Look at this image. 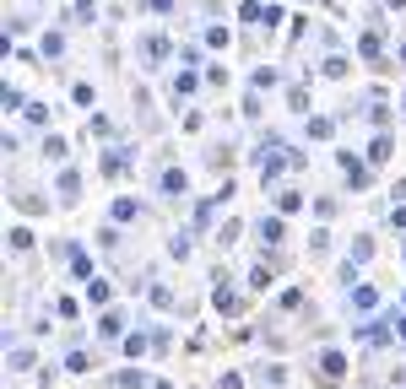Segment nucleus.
Segmentation results:
<instances>
[{
	"label": "nucleus",
	"instance_id": "nucleus-1",
	"mask_svg": "<svg viewBox=\"0 0 406 389\" xmlns=\"http://www.w3.org/2000/svg\"><path fill=\"white\" fill-rule=\"evenodd\" d=\"M314 379H320L325 389H336L346 379V351H336V346H325L320 357H314Z\"/></svg>",
	"mask_w": 406,
	"mask_h": 389
},
{
	"label": "nucleus",
	"instance_id": "nucleus-2",
	"mask_svg": "<svg viewBox=\"0 0 406 389\" xmlns=\"http://www.w3.org/2000/svg\"><path fill=\"white\" fill-rule=\"evenodd\" d=\"M255 238H260V249H271V254H276V249L287 244V216L260 211V216H255Z\"/></svg>",
	"mask_w": 406,
	"mask_h": 389
},
{
	"label": "nucleus",
	"instance_id": "nucleus-3",
	"mask_svg": "<svg viewBox=\"0 0 406 389\" xmlns=\"http://www.w3.org/2000/svg\"><path fill=\"white\" fill-rule=\"evenodd\" d=\"M130 168H136V152H130V146H103V157H98L103 179H120V173H130Z\"/></svg>",
	"mask_w": 406,
	"mask_h": 389
},
{
	"label": "nucleus",
	"instance_id": "nucleus-4",
	"mask_svg": "<svg viewBox=\"0 0 406 389\" xmlns=\"http://www.w3.org/2000/svg\"><path fill=\"white\" fill-rule=\"evenodd\" d=\"M211 281H217V287H211V308H217V314H239V308H244V298L233 292V276H227V270H217Z\"/></svg>",
	"mask_w": 406,
	"mask_h": 389
},
{
	"label": "nucleus",
	"instance_id": "nucleus-5",
	"mask_svg": "<svg viewBox=\"0 0 406 389\" xmlns=\"http://www.w3.org/2000/svg\"><path fill=\"white\" fill-rule=\"evenodd\" d=\"M158 195H162V200H184V195H190V173L168 163V168L158 173Z\"/></svg>",
	"mask_w": 406,
	"mask_h": 389
},
{
	"label": "nucleus",
	"instance_id": "nucleus-6",
	"mask_svg": "<svg viewBox=\"0 0 406 389\" xmlns=\"http://www.w3.org/2000/svg\"><path fill=\"white\" fill-rule=\"evenodd\" d=\"M227 200H233V179H223V189H211V195L195 205V227H211V216H217Z\"/></svg>",
	"mask_w": 406,
	"mask_h": 389
},
{
	"label": "nucleus",
	"instance_id": "nucleus-7",
	"mask_svg": "<svg viewBox=\"0 0 406 389\" xmlns=\"http://www.w3.org/2000/svg\"><path fill=\"white\" fill-rule=\"evenodd\" d=\"M336 168H342L346 189H363V184H368V163H363V157H352V152H336Z\"/></svg>",
	"mask_w": 406,
	"mask_h": 389
},
{
	"label": "nucleus",
	"instance_id": "nucleus-8",
	"mask_svg": "<svg viewBox=\"0 0 406 389\" xmlns=\"http://www.w3.org/2000/svg\"><path fill=\"white\" fill-rule=\"evenodd\" d=\"M65 260H71V276H76L81 287H87V281L98 276V270H92V254H87V249H81L76 238H71V249H65Z\"/></svg>",
	"mask_w": 406,
	"mask_h": 389
},
{
	"label": "nucleus",
	"instance_id": "nucleus-9",
	"mask_svg": "<svg viewBox=\"0 0 406 389\" xmlns=\"http://www.w3.org/2000/svg\"><path fill=\"white\" fill-rule=\"evenodd\" d=\"M98 335H103V341H125V335H130L120 308H103V314H98Z\"/></svg>",
	"mask_w": 406,
	"mask_h": 389
},
{
	"label": "nucleus",
	"instance_id": "nucleus-10",
	"mask_svg": "<svg viewBox=\"0 0 406 389\" xmlns=\"http://www.w3.org/2000/svg\"><path fill=\"white\" fill-rule=\"evenodd\" d=\"M276 287V260H255L249 265V292H271Z\"/></svg>",
	"mask_w": 406,
	"mask_h": 389
},
{
	"label": "nucleus",
	"instance_id": "nucleus-11",
	"mask_svg": "<svg viewBox=\"0 0 406 389\" xmlns=\"http://www.w3.org/2000/svg\"><path fill=\"white\" fill-rule=\"evenodd\" d=\"M390 157H396V135H390V130H379V135L368 141V163H374V168H385Z\"/></svg>",
	"mask_w": 406,
	"mask_h": 389
},
{
	"label": "nucleus",
	"instance_id": "nucleus-12",
	"mask_svg": "<svg viewBox=\"0 0 406 389\" xmlns=\"http://www.w3.org/2000/svg\"><path fill=\"white\" fill-rule=\"evenodd\" d=\"M346 303L358 308V314H374V308H379V292L368 287V281H358V287H346Z\"/></svg>",
	"mask_w": 406,
	"mask_h": 389
},
{
	"label": "nucleus",
	"instance_id": "nucleus-13",
	"mask_svg": "<svg viewBox=\"0 0 406 389\" xmlns=\"http://www.w3.org/2000/svg\"><path fill=\"white\" fill-rule=\"evenodd\" d=\"M55 189H60V205H76L81 200V173L76 168H60V184Z\"/></svg>",
	"mask_w": 406,
	"mask_h": 389
},
{
	"label": "nucleus",
	"instance_id": "nucleus-14",
	"mask_svg": "<svg viewBox=\"0 0 406 389\" xmlns=\"http://www.w3.org/2000/svg\"><path fill=\"white\" fill-rule=\"evenodd\" d=\"M195 87H201V76H195V71H190V65H179V76H174V82H168V98L179 103V98H190V92H195Z\"/></svg>",
	"mask_w": 406,
	"mask_h": 389
},
{
	"label": "nucleus",
	"instance_id": "nucleus-15",
	"mask_svg": "<svg viewBox=\"0 0 406 389\" xmlns=\"http://www.w3.org/2000/svg\"><path fill=\"white\" fill-rule=\"evenodd\" d=\"M6 368L27 373V368H33V346H27V341H11V346H6Z\"/></svg>",
	"mask_w": 406,
	"mask_h": 389
},
{
	"label": "nucleus",
	"instance_id": "nucleus-16",
	"mask_svg": "<svg viewBox=\"0 0 406 389\" xmlns=\"http://www.w3.org/2000/svg\"><path fill=\"white\" fill-rule=\"evenodd\" d=\"M168 49H174V43L162 38V33H146V38H141V60L158 65V60H168Z\"/></svg>",
	"mask_w": 406,
	"mask_h": 389
},
{
	"label": "nucleus",
	"instance_id": "nucleus-17",
	"mask_svg": "<svg viewBox=\"0 0 406 389\" xmlns=\"http://www.w3.org/2000/svg\"><path fill=\"white\" fill-rule=\"evenodd\" d=\"M271 87H282V71H276V65H260V71L249 76V92H271Z\"/></svg>",
	"mask_w": 406,
	"mask_h": 389
},
{
	"label": "nucleus",
	"instance_id": "nucleus-18",
	"mask_svg": "<svg viewBox=\"0 0 406 389\" xmlns=\"http://www.w3.org/2000/svg\"><path fill=\"white\" fill-rule=\"evenodd\" d=\"M309 141H330V135H336V119H330V114H309Z\"/></svg>",
	"mask_w": 406,
	"mask_h": 389
},
{
	"label": "nucleus",
	"instance_id": "nucleus-19",
	"mask_svg": "<svg viewBox=\"0 0 406 389\" xmlns=\"http://www.w3.org/2000/svg\"><path fill=\"white\" fill-rule=\"evenodd\" d=\"M81 292H87V303H92V308H108V298H114V287H108L103 276H92V281H87Z\"/></svg>",
	"mask_w": 406,
	"mask_h": 389
},
{
	"label": "nucleus",
	"instance_id": "nucleus-20",
	"mask_svg": "<svg viewBox=\"0 0 406 389\" xmlns=\"http://www.w3.org/2000/svg\"><path fill=\"white\" fill-rule=\"evenodd\" d=\"M108 216H114V222H136V216H141V200H136V195H120Z\"/></svg>",
	"mask_w": 406,
	"mask_h": 389
},
{
	"label": "nucleus",
	"instance_id": "nucleus-21",
	"mask_svg": "<svg viewBox=\"0 0 406 389\" xmlns=\"http://www.w3.org/2000/svg\"><path fill=\"white\" fill-rule=\"evenodd\" d=\"M146 346H152V341H146L141 330H130V335H125V341H120V351H125V357H130V362H141V357H146Z\"/></svg>",
	"mask_w": 406,
	"mask_h": 389
},
{
	"label": "nucleus",
	"instance_id": "nucleus-22",
	"mask_svg": "<svg viewBox=\"0 0 406 389\" xmlns=\"http://www.w3.org/2000/svg\"><path fill=\"white\" fill-rule=\"evenodd\" d=\"M293 211H304V195L298 189H276V216H293Z\"/></svg>",
	"mask_w": 406,
	"mask_h": 389
},
{
	"label": "nucleus",
	"instance_id": "nucleus-23",
	"mask_svg": "<svg viewBox=\"0 0 406 389\" xmlns=\"http://www.w3.org/2000/svg\"><path fill=\"white\" fill-rule=\"evenodd\" d=\"M346 71H352V60H346V54H325V65H320V76H330V82H342Z\"/></svg>",
	"mask_w": 406,
	"mask_h": 389
},
{
	"label": "nucleus",
	"instance_id": "nucleus-24",
	"mask_svg": "<svg viewBox=\"0 0 406 389\" xmlns=\"http://www.w3.org/2000/svg\"><path fill=\"white\" fill-rule=\"evenodd\" d=\"M38 54H43V60H60V54H65V33H43Z\"/></svg>",
	"mask_w": 406,
	"mask_h": 389
},
{
	"label": "nucleus",
	"instance_id": "nucleus-25",
	"mask_svg": "<svg viewBox=\"0 0 406 389\" xmlns=\"http://www.w3.org/2000/svg\"><path fill=\"white\" fill-rule=\"evenodd\" d=\"M114 384H120V389H152V379H146V368H125Z\"/></svg>",
	"mask_w": 406,
	"mask_h": 389
},
{
	"label": "nucleus",
	"instance_id": "nucleus-26",
	"mask_svg": "<svg viewBox=\"0 0 406 389\" xmlns=\"http://www.w3.org/2000/svg\"><path fill=\"white\" fill-rule=\"evenodd\" d=\"M43 157H49V163H65V152H71V146H65V135H43V146H38Z\"/></svg>",
	"mask_w": 406,
	"mask_h": 389
},
{
	"label": "nucleus",
	"instance_id": "nucleus-27",
	"mask_svg": "<svg viewBox=\"0 0 406 389\" xmlns=\"http://www.w3.org/2000/svg\"><path fill=\"white\" fill-rule=\"evenodd\" d=\"M346 260H352V265H368V260H374V238H368V233H358V244H352V254H346Z\"/></svg>",
	"mask_w": 406,
	"mask_h": 389
},
{
	"label": "nucleus",
	"instance_id": "nucleus-28",
	"mask_svg": "<svg viewBox=\"0 0 406 389\" xmlns=\"http://www.w3.org/2000/svg\"><path fill=\"white\" fill-rule=\"evenodd\" d=\"M6 238H11V254H27V249H33V227H11V233H6Z\"/></svg>",
	"mask_w": 406,
	"mask_h": 389
},
{
	"label": "nucleus",
	"instance_id": "nucleus-29",
	"mask_svg": "<svg viewBox=\"0 0 406 389\" xmlns=\"http://www.w3.org/2000/svg\"><path fill=\"white\" fill-rule=\"evenodd\" d=\"M190 249H195V244H190V233H174V238H168V260H179V265H184Z\"/></svg>",
	"mask_w": 406,
	"mask_h": 389
},
{
	"label": "nucleus",
	"instance_id": "nucleus-30",
	"mask_svg": "<svg viewBox=\"0 0 406 389\" xmlns=\"http://www.w3.org/2000/svg\"><path fill=\"white\" fill-rule=\"evenodd\" d=\"M260 384L265 389H282L287 384V368H282V362H265V368H260Z\"/></svg>",
	"mask_w": 406,
	"mask_h": 389
},
{
	"label": "nucleus",
	"instance_id": "nucleus-31",
	"mask_svg": "<svg viewBox=\"0 0 406 389\" xmlns=\"http://www.w3.org/2000/svg\"><path fill=\"white\" fill-rule=\"evenodd\" d=\"M227 43H233V33H227L223 22H211V27H206V49H227Z\"/></svg>",
	"mask_w": 406,
	"mask_h": 389
},
{
	"label": "nucleus",
	"instance_id": "nucleus-32",
	"mask_svg": "<svg viewBox=\"0 0 406 389\" xmlns=\"http://www.w3.org/2000/svg\"><path fill=\"white\" fill-rule=\"evenodd\" d=\"M87 135L108 141V135H114V119H108V114H92V119H87Z\"/></svg>",
	"mask_w": 406,
	"mask_h": 389
},
{
	"label": "nucleus",
	"instance_id": "nucleus-33",
	"mask_svg": "<svg viewBox=\"0 0 406 389\" xmlns=\"http://www.w3.org/2000/svg\"><path fill=\"white\" fill-rule=\"evenodd\" d=\"M71 103H76V108H92V103H98L92 82H76V87H71Z\"/></svg>",
	"mask_w": 406,
	"mask_h": 389
},
{
	"label": "nucleus",
	"instance_id": "nucleus-34",
	"mask_svg": "<svg viewBox=\"0 0 406 389\" xmlns=\"http://www.w3.org/2000/svg\"><path fill=\"white\" fill-rule=\"evenodd\" d=\"M287 108L293 114H309V87H287Z\"/></svg>",
	"mask_w": 406,
	"mask_h": 389
},
{
	"label": "nucleus",
	"instance_id": "nucleus-35",
	"mask_svg": "<svg viewBox=\"0 0 406 389\" xmlns=\"http://www.w3.org/2000/svg\"><path fill=\"white\" fill-rule=\"evenodd\" d=\"M239 17H244V22H255V27H265V6H260V0H244Z\"/></svg>",
	"mask_w": 406,
	"mask_h": 389
},
{
	"label": "nucleus",
	"instance_id": "nucleus-36",
	"mask_svg": "<svg viewBox=\"0 0 406 389\" xmlns=\"http://www.w3.org/2000/svg\"><path fill=\"white\" fill-rule=\"evenodd\" d=\"M65 373H92V357H87V351H71V357H65Z\"/></svg>",
	"mask_w": 406,
	"mask_h": 389
},
{
	"label": "nucleus",
	"instance_id": "nucleus-37",
	"mask_svg": "<svg viewBox=\"0 0 406 389\" xmlns=\"http://www.w3.org/2000/svg\"><path fill=\"white\" fill-rule=\"evenodd\" d=\"M325 249H330V233H325V227H314V233H309V254H314V260H320Z\"/></svg>",
	"mask_w": 406,
	"mask_h": 389
},
{
	"label": "nucleus",
	"instance_id": "nucleus-38",
	"mask_svg": "<svg viewBox=\"0 0 406 389\" xmlns=\"http://www.w3.org/2000/svg\"><path fill=\"white\" fill-rule=\"evenodd\" d=\"M152 308H174V287H168V281L152 287Z\"/></svg>",
	"mask_w": 406,
	"mask_h": 389
},
{
	"label": "nucleus",
	"instance_id": "nucleus-39",
	"mask_svg": "<svg viewBox=\"0 0 406 389\" xmlns=\"http://www.w3.org/2000/svg\"><path fill=\"white\" fill-rule=\"evenodd\" d=\"M17 205L27 211V216H38V211H49V200H38V195H17Z\"/></svg>",
	"mask_w": 406,
	"mask_h": 389
},
{
	"label": "nucleus",
	"instance_id": "nucleus-40",
	"mask_svg": "<svg viewBox=\"0 0 406 389\" xmlns=\"http://www.w3.org/2000/svg\"><path fill=\"white\" fill-rule=\"evenodd\" d=\"M55 314H60V319H76L81 303H76V298H55Z\"/></svg>",
	"mask_w": 406,
	"mask_h": 389
},
{
	"label": "nucleus",
	"instance_id": "nucleus-41",
	"mask_svg": "<svg viewBox=\"0 0 406 389\" xmlns=\"http://www.w3.org/2000/svg\"><path fill=\"white\" fill-rule=\"evenodd\" d=\"M141 11H158V17H168V11H179V0H141Z\"/></svg>",
	"mask_w": 406,
	"mask_h": 389
},
{
	"label": "nucleus",
	"instance_id": "nucleus-42",
	"mask_svg": "<svg viewBox=\"0 0 406 389\" xmlns=\"http://www.w3.org/2000/svg\"><path fill=\"white\" fill-rule=\"evenodd\" d=\"M27 124H49V103H27Z\"/></svg>",
	"mask_w": 406,
	"mask_h": 389
},
{
	"label": "nucleus",
	"instance_id": "nucleus-43",
	"mask_svg": "<svg viewBox=\"0 0 406 389\" xmlns=\"http://www.w3.org/2000/svg\"><path fill=\"white\" fill-rule=\"evenodd\" d=\"M314 216H320V222H330V216H336V200H330V195H320V200H314Z\"/></svg>",
	"mask_w": 406,
	"mask_h": 389
},
{
	"label": "nucleus",
	"instance_id": "nucleus-44",
	"mask_svg": "<svg viewBox=\"0 0 406 389\" xmlns=\"http://www.w3.org/2000/svg\"><path fill=\"white\" fill-rule=\"evenodd\" d=\"M206 82H211V87H227V65H206Z\"/></svg>",
	"mask_w": 406,
	"mask_h": 389
},
{
	"label": "nucleus",
	"instance_id": "nucleus-45",
	"mask_svg": "<svg viewBox=\"0 0 406 389\" xmlns=\"http://www.w3.org/2000/svg\"><path fill=\"white\" fill-rule=\"evenodd\" d=\"M368 119H374V130H390V108H385V103H374V114H368Z\"/></svg>",
	"mask_w": 406,
	"mask_h": 389
},
{
	"label": "nucleus",
	"instance_id": "nucleus-46",
	"mask_svg": "<svg viewBox=\"0 0 406 389\" xmlns=\"http://www.w3.org/2000/svg\"><path fill=\"white\" fill-rule=\"evenodd\" d=\"M233 238H239V222H223V227H217V244H223V249L233 244Z\"/></svg>",
	"mask_w": 406,
	"mask_h": 389
},
{
	"label": "nucleus",
	"instance_id": "nucleus-47",
	"mask_svg": "<svg viewBox=\"0 0 406 389\" xmlns=\"http://www.w3.org/2000/svg\"><path fill=\"white\" fill-rule=\"evenodd\" d=\"M276 303H282V308H298V303H304V287H287L282 298H276Z\"/></svg>",
	"mask_w": 406,
	"mask_h": 389
},
{
	"label": "nucleus",
	"instance_id": "nucleus-48",
	"mask_svg": "<svg viewBox=\"0 0 406 389\" xmlns=\"http://www.w3.org/2000/svg\"><path fill=\"white\" fill-rule=\"evenodd\" d=\"M217 389H244V379H239V373H223V379H217Z\"/></svg>",
	"mask_w": 406,
	"mask_h": 389
},
{
	"label": "nucleus",
	"instance_id": "nucleus-49",
	"mask_svg": "<svg viewBox=\"0 0 406 389\" xmlns=\"http://www.w3.org/2000/svg\"><path fill=\"white\" fill-rule=\"evenodd\" d=\"M396 341H406V308H396Z\"/></svg>",
	"mask_w": 406,
	"mask_h": 389
},
{
	"label": "nucleus",
	"instance_id": "nucleus-50",
	"mask_svg": "<svg viewBox=\"0 0 406 389\" xmlns=\"http://www.w3.org/2000/svg\"><path fill=\"white\" fill-rule=\"evenodd\" d=\"M390 227H406V205H396V211H390Z\"/></svg>",
	"mask_w": 406,
	"mask_h": 389
},
{
	"label": "nucleus",
	"instance_id": "nucleus-51",
	"mask_svg": "<svg viewBox=\"0 0 406 389\" xmlns=\"http://www.w3.org/2000/svg\"><path fill=\"white\" fill-rule=\"evenodd\" d=\"M385 6H390V11H406V0H385Z\"/></svg>",
	"mask_w": 406,
	"mask_h": 389
},
{
	"label": "nucleus",
	"instance_id": "nucleus-52",
	"mask_svg": "<svg viewBox=\"0 0 406 389\" xmlns=\"http://www.w3.org/2000/svg\"><path fill=\"white\" fill-rule=\"evenodd\" d=\"M152 389H174V384H168V379H152Z\"/></svg>",
	"mask_w": 406,
	"mask_h": 389
},
{
	"label": "nucleus",
	"instance_id": "nucleus-53",
	"mask_svg": "<svg viewBox=\"0 0 406 389\" xmlns=\"http://www.w3.org/2000/svg\"><path fill=\"white\" fill-rule=\"evenodd\" d=\"M396 60H401V65H406V43H401V49H396Z\"/></svg>",
	"mask_w": 406,
	"mask_h": 389
},
{
	"label": "nucleus",
	"instance_id": "nucleus-54",
	"mask_svg": "<svg viewBox=\"0 0 406 389\" xmlns=\"http://www.w3.org/2000/svg\"><path fill=\"white\" fill-rule=\"evenodd\" d=\"M401 308H406V292H401Z\"/></svg>",
	"mask_w": 406,
	"mask_h": 389
},
{
	"label": "nucleus",
	"instance_id": "nucleus-55",
	"mask_svg": "<svg viewBox=\"0 0 406 389\" xmlns=\"http://www.w3.org/2000/svg\"><path fill=\"white\" fill-rule=\"evenodd\" d=\"M401 114H406V98H401Z\"/></svg>",
	"mask_w": 406,
	"mask_h": 389
}]
</instances>
